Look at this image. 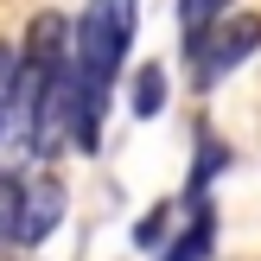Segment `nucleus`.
<instances>
[{
	"label": "nucleus",
	"instance_id": "obj_6",
	"mask_svg": "<svg viewBox=\"0 0 261 261\" xmlns=\"http://www.w3.org/2000/svg\"><path fill=\"white\" fill-rule=\"evenodd\" d=\"M13 102H19V51L0 45V134L13 127Z\"/></svg>",
	"mask_w": 261,
	"mask_h": 261
},
{
	"label": "nucleus",
	"instance_id": "obj_8",
	"mask_svg": "<svg viewBox=\"0 0 261 261\" xmlns=\"http://www.w3.org/2000/svg\"><path fill=\"white\" fill-rule=\"evenodd\" d=\"M160 236H166V211H147L140 229H134V242H140V249H160Z\"/></svg>",
	"mask_w": 261,
	"mask_h": 261
},
{
	"label": "nucleus",
	"instance_id": "obj_1",
	"mask_svg": "<svg viewBox=\"0 0 261 261\" xmlns=\"http://www.w3.org/2000/svg\"><path fill=\"white\" fill-rule=\"evenodd\" d=\"M127 38H134V0H89V13L76 19L70 64H76V127L70 140L83 153L102 147V102H109L115 76L127 64Z\"/></svg>",
	"mask_w": 261,
	"mask_h": 261
},
{
	"label": "nucleus",
	"instance_id": "obj_2",
	"mask_svg": "<svg viewBox=\"0 0 261 261\" xmlns=\"http://www.w3.org/2000/svg\"><path fill=\"white\" fill-rule=\"evenodd\" d=\"M261 45V19L255 13H242V19H223V25H211V32L198 38V45L185 51V58H198V83L211 89V83H223L229 70H236L242 58Z\"/></svg>",
	"mask_w": 261,
	"mask_h": 261
},
{
	"label": "nucleus",
	"instance_id": "obj_3",
	"mask_svg": "<svg viewBox=\"0 0 261 261\" xmlns=\"http://www.w3.org/2000/svg\"><path fill=\"white\" fill-rule=\"evenodd\" d=\"M58 217H64V185H51V178L25 185V204H19V229H13V242H45L51 229H58Z\"/></svg>",
	"mask_w": 261,
	"mask_h": 261
},
{
	"label": "nucleus",
	"instance_id": "obj_7",
	"mask_svg": "<svg viewBox=\"0 0 261 261\" xmlns=\"http://www.w3.org/2000/svg\"><path fill=\"white\" fill-rule=\"evenodd\" d=\"M19 204H25V185L0 172V242H13V229H19Z\"/></svg>",
	"mask_w": 261,
	"mask_h": 261
},
{
	"label": "nucleus",
	"instance_id": "obj_4",
	"mask_svg": "<svg viewBox=\"0 0 261 261\" xmlns=\"http://www.w3.org/2000/svg\"><path fill=\"white\" fill-rule=\"evenodd\" d=\"M127 109H134V121H153V115L166 109V70L160 64H140L134 89H127Z\"/></svg>",
	"mask_w": 261,
	"mask_h": 261
},
{
	"label": "nucleus",
	"instance_id": "obj_5",
	"mask_svg": "<svg viewBox=\"0 0 261 261\" xmlns=\"http://www.w3.org/2000/svg\"><path fill=\"white\" fill-rule=\"evenodd\" d=\"M211 236H217V223H211V211L198 204L191 229H185V236H172V249H166V261H211Z\"/></svg>",
	"mask_w": 261,
	"mask_h": 261
}]
</instances>
